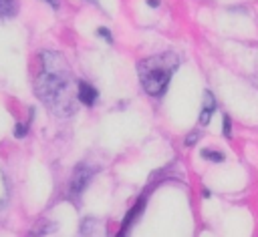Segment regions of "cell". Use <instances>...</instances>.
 <instances>
[{
  "label": "cell",
  "instance_id": "1",
  "mask_svg": "<svg viewBox=\"0 0 258 237\" xmlns=\"http://www.w3.org/2000/svg\"><path fill=\"white\" fill-rule=\"evenodd\" d=\"M36 94L58 116H71L77 110V82L60 52H42V68L36 76Z\"/></svg>",
  "mask_w": 258,
  "mask_h": 237
},
{
  "label": "cell",
  "instance_id": "2",
  "mask_svg": "<svg viewBox=\"0 0 258 237\" xmlns=\"http://www.w3.org/2000/svg\"><path fill=\"white\" fill-rule=\"evenodd\" d=\"M177 64H179V58L173 52H161V54L143 58L137 64V74H139V80H141L145 92L151 96L163 94Z\"/></svg>",
  "mask_w": 258,
  "mask_h": 237
},
{
  "label": "cell",
  "instance_id": "3",
  "mask_svg": "<svg viewBox=\"0 0 258 237\" xmlns=\"http://www.w3.org/2000/svg\"><path fill=\"white\" fill-rule=\"evenodd\" d=\"M89 181H91V171H89L85 165L77 167L75 173H73V179H71V197L77 199V197L87 189Z\"/></svg>",
  "mask_w": 258,
  "mask_h": 237
},
{
  "label": "cell",
  "instance_id": "4",
  "mask_svg": "<svg viewBox=\"0 0 258 237\" xmlns=\"http://www.w3.org/2000/svg\"><path fill=\"white\" fill-rule=\"evenodd\" d=\"M97 88L95 86H91L89 82H77V98H79V102H83V104H95V100H97Z\"/></svg>",
  "mask_w": 258,
  "mask_h": 237
},
{
  "label": "cell",
  "instance_id": "5",
  "mask_svg": "<svg viewBox=\"0 0 258 237\" xmlns=\"http://www.w3.org/2000/svg\"><path fill=\"white\" fill-rule=\"evenodd\" d=\"M214 96L210 90L204 92V108H202V114H200V123L202 125H208L210 123V116H212V110H214Z\"/></svg>",
  "mask_w": 258,
  "mask_h": 237
},
{
  "label": "cell",
  "instance_id": "6",
  "mask_svg": "<svg viewBox=\"0 0 258 237\" xmlns=\"http://www.w3.org/2000/svg\"><path fill=\"white\" fill-rule=\"evenodd\" d=\"M18 12V0H0V16L8 18Z\"/></svg>",
  "mask_w": 258,
  "mask_h": 237
},
{
  "label": "cell",
  "instance_id": "7",
  "mask_svg": "<svg viewBox=\"0 0 258 237\" xmlns=\"http://www.w3.org/2000/svg\"><path fill=\"white\" fill-rule=\"evenodd\" d=\"M6 195H8V187H6V179H4V175H2V171H0V207H2L4 201H6Z\"/></svg>",
  "mask_w": 258,
  "mask_h": 237
},
{
  "label": "cell",
  "instance_id": "8",
  "mask_svg": "<svg viewBox=\"0 0 258 237\" xmlns=\"http://www.w3.org/2000/svg\"><path fill=\"white\" fill-rule=\"evenodd\" d=\"M202 157H204V159H210V161H224V155H222V153H214L212 149L204 151Z\"/></svg>",
  "mask_w": 258,
  "mask_h": 237
},
{
  "label": "cell",
  "instance_id": "9",
  "mask_svg": "<svg viewBox=\"0 0 258 237\" xmlns=\"http://www.w3.org/2000/svg\"><path fill=\"white\" fill-rule=\"evenodd\" d=\"M224 135L230 137V116H224Z\"/></svg>",
  "mask_w": 258,
  "mask_h": 237
},
{
  "label": "cell",
  "instance_id": "10",
  "mask_svg": "<svg viewBox=\"0 0 258 237\" xmlns=\"http://www.w3.org/2000/svg\"><path fill=\"white\" fill-rule=\"evenodd\" d=\"M99 34H101V36H105V40H109V42H111V32H109V30L99 28Z\"/></svg>",
  "mask_w": 258,
  "mask_h": 237
},
{
  "label": "cell",
  "instance_id": "11",
  "mask_svg": "<svg viewBox=\"0 0 258 237\" xmlns=\"http://www.w3.org/2000/svg\"><path fill=\"white\" fill-rule=\"evenodd\" d=\"M196 139H198V135H196V133H191V137H189V139H185V145H194V143H196Z\"/></svg>",
  "mask_w": 258,
  "mask_h": 237
},
{
  "label": "cell",
  "instance_id": "12",
  "mask_svg": "<svg viewBox=\"0 0 258 237\" xmlns=\"http://www.w3.org/2000/svg\"><path fill=\"white\" fill-rule=\"evenodd\" d=\"M147 2H149L151 6H157V4H159V0H147Z\"/></svg>",
  "mask_w": 258,
  "mask_h": 237
},
{
  "label": "cell",
  "instance_id": "13",
  "mask_svg": "<svg viewBox=\"0 0 258 237\" xmlns=\"http://www.w3.org/2000/svg\"><path fill=\"white\" fill-rule=\"evenodd\" d=\"M48 2L52 4V8H58V2H56V0H48Z\"/></svg>",
  "mask_w": 258,
  "mask_h": 237
}]
</instances>
